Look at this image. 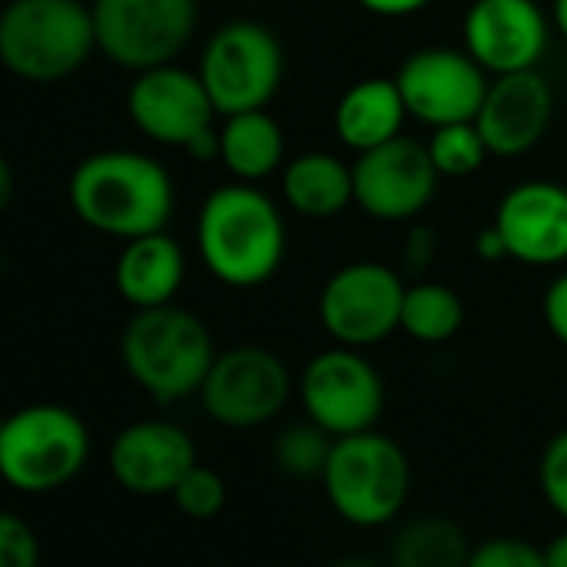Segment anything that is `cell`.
Here are the masks:
<instances>
[{
    "label": "cell",
    "mask_w": 567,
    "mask_h": 567,
    "mask_svg": "<svg viewBox=\"0 0 567 567\" xmlns=\"http://www.w3.org/2000/svg\"><path fill=\"white\" fill-rule=\"evenodd\" d=\"M94 51V14L84 0H11L0 11V64L21 81H64Z\"/></svg>",
    "instance_id": "cell-4"
},
{
    "label": "cell",
    "mask_w": 567,
    "mask_h": 567,
    "mask_svg": "<svg viewBox=\"0 0 567 567\" xmlns=\"http://www.w3.org/2000/svg\"><path fill=\"white\" fill-rule=\"evenodd\" d=\"M554 121V87L540 71L491 78L487 97L474 117L491 157H520L534 151Z\"/></svg>",
    "instance_id": "cell-18"
},
{
    "label": "cell",
    "mask_w": 567,
    "mask_h": 567,
    "mask_svg": "<svg viewBox=\"0 0 567 567\" xmlns=\"http://www.w3.org/2000/svg\"><path fill=\"white\" fill-rule=\"evenodd\" d=\"M171 501L177 504L181 514L194 517V520H210L224 511L227 504V484L224 477L214 471V467H204V464H194L181 481L177 487L171 491Z\"/></svg>",
    "instance_id": "cell-27"
},
{
    "label": "cell",
    "mask_w": 567,
    "mask_h": 567,
    "mask_svg": "<svg viewBox=\"0 0 567 567\" xmlns=\"http://www.w3.org/2000/svg\"><path fill=\"white\" fill-rule=\"evenodd\" d=\"M194 161H200V164H210V161H220V134H217V127H210V131H204V134H197L187 147H184Z\"/></svg>",
    "instance_id": "cell-35"
},
{
    "label": "cell",
    "mask_w": 567,
    "mask_h": 567,
    "mask_svg": "<svg viewBox=\"0 0 567 567\" xmlns=\"http://www.w3.org/2000/svg\"><path fill=\"white\" fill-rule=\"evenodd\" d=\"M68 197L91 230L117 240L167 230L174 217V181L161 161L141 151L84 157L68 181Z\"/></svg>",
    "instance_id": "cell-2"
},
{
    "label": "cell",
    "mask_w": 567,
    "mask_h": 567,
    "mask_svg": "<svg viewBox=\"0 0 567 567\" xmlns=\"http://www.w3.org/2000/svg\"><path fill=\"white\" fill-rule=\"evenodd\" d=\"M217 134H220V164L234 181L264 184L288 164L284 127L267 107L220 117Z\"/></svg>",
    "instance_id": "cell-22"
},
{
    "label": "cell",
    "mask_w": 567,
    "mask_h": 567,
    "mask_svg": "<svg viewBox=\"0 0 567 567\" xmlns=\"http://www.w3.org/2000/svg\"><path fill=\"white\" fill-rule=\"evenodd\" d=\"M127 117L154 144L184 151L197 134L214 127L217 107L200 74L171 61L134 74L127 91Z\"/></svg>",
    "instance_id": "cell-15"
},
{
    "label": "cell",
    "mask_w": 567,
    "mask_h": 567,
    "mask_svg": "<svg viewBox=\"0 0 567 567\" xmlns=\"http://www.w3.org/2000/svg\"><path fill=\"white\" fill-rule=\"evenodd\" d=\"M331 567H384V564L374 560V557H368V554H344V557H338Z\"/></svg>",
    "instance_id": "cell-39"
},
{
    "label": "cell",
    "mask_w": 567,
    "mask_h": 567,
    "mask_svg": "<svg viewBox=\"0 0 567 567\" xmlns=\"http://www.w3.org/2000/svg\"><path fill=\"white\" fill-rule=\"evenodd\" d=\"M467 554V534L441 514H421L401 524L391 540V567H464Z\"/></svg>",
    "instance_id": "cell-23"
},
{
    "label": "cell",
    "mask_w": 567,
    "mask_h": 567,
    "mask_svg": "<svg viewBox=\"0 0 567 567\" xmlns=\"http://www.w3.org/2000/svg\"><path fill=\"white\" fill-rule=\"evenodd\" d=\"M354 171V204L378 224H411L437 197L441 174L431 164L424 144L411 137H394L374 151L358 154Z\"/></svg>",
    "instance_id": "cell-12"
},
{
    "label": "cell",
    "mask_w": 567,
    "mask_h": 567,
    "mask_svg": "<svg viewBox=\"0 0 567 567\" xmlns=\"http://www.w3.org/2000/svg\"><path fill=\"white\" fill-rule=\"evenodd\" d=\"M331 444H334V437L305 417V421H295L277 431V437L270 444V457L280 467V474H288L295 481H315V477L321 481Z\"/></svg>",
    "instance_id": "cell-25"
},
{
    "label": "cell",
    "mask_w": 567,
    "mask_h": 567,
    "mask_svg": "<svg viewBox=\"0 0 567 567\" xmlns=\"http://www.w3.org/2000/svg\"><path fill=\"white\" fill-rule=\"evenodd\" d=\"M197 74L217 107V117L264 111L284 84V44L260 21H227L207 38Z\"/></svg>",
    "instance_id": "cell-7"
},
{
    "label": "cell",
    "mask_w": 567,
    "mask_h": 567,
    "mask_svg": "<svg viewBox=\"0 0 567 567\" xmlns=\"http://www.w3.org/2000/svg\"><path fill=\"white\" fill-rule=\"evenodd\" d=\"M295 394L291 368L260 344L227 348L214 358L197 398L204 414L230 431H254L280 417Z\"/></svg>",
    "instance_id": "cell-9"
},
{
    "label": "cell",
    "mask_w": 567,
    "mask_h": 567,
    "mask_svg": "<svg viewBox=\"0 0 567 567\" xmlns=\"http://www.w3.org/2000/svg\"><path fill=\"white\" fill-rule=\"evenodd\" d=\"M550 24H554V34H560L567 44V0H550Z\"/></svg>",
    "instance_id": "cell-38"
},
{
    "label": "cell",
    "mask_w": 567,
    "mask_h": 567,
    "mask_svg": "<svg viewBox=\"0 0 567 567\" xmlns=\"http://www.w3.org/2000/svg\"><path fill=\"white\" fill-rule=\"evenodd\" d=\"M214 358L207 324L177 305L134 311L121 334L124 371L157 404H177L197 394Z\"/></svg>",
    "instance_id": "cell-3"
},
{
    "label": "cell",
    "mask_w": 567,
    "mask_h": 567,
    "mask_svg": "<svg viewBox=\"0 0 567 567\" xmlns=\"http://www.w3.org/2000/svg\"><path fill=\"white\" fill-rule=\"evenodd\" d=\"M544 560L547 567H567V527L544 544Z\"/></svg>",
    "instance_id": "cell-36"
},
{
    "label": "cell",
    "mask_w": 567,
    "mask_h": 567,
    "mask_svg": "<svg viewBox=\"0 0 567 567\" xmlns=\"http://www.w3.org/2000/svg\"><path fill=\"white\" fill-rule=\"evenodd\" d=\"M280 197L305 220H334L354 204V171L331 151H305L280 167Z\"/></svg>",
    "instance_id": "cell-21"
},
{
    "label": "cell",
    "mask_w": 567,
    "mask_h": 567,
    "mask_svg": "<svg viewBox=\"0 0 567 567\" xmlns=\"http://www.w3.org/2000/svg\"><path fill=\"white\" fill-rule=\"evenodd\" d=\"M550 34V11L537 0H471L461 21V48L491 78L537 71Z\"/></svg>",
    "instance_id": "cell-14"
},
{
    "label": "cell",
    "mask_w": 567,
    "mask_h": 567,
    "mask_svg": "<svg viewBox=\"0 0 567 567\" xmlns=\"http://www.w3.org/2000/svg\"><path fill=\"white\" fill-rule=\"evenodd\" d=\"M474 254H477L481 260H487V264H497V260L507 257L504 237H501V230H497L494 224L484 227V230H477V237H474Z\"/></svg>",
    "instance_id": "cell-34"
},
{
    "label": "cell",
    "mask_w": 567,
    "mask_h": 567,
    "mask_svg": "<svg viewBox=\"0 0 567 567\" xmlns=\"http://www.w3.org/2000/svg\"><path fill=\"white\" fill-rule=\"evenodd\" d=\"M358 4L384 21H398V18H414L421 11H427L434 0H358Z\"/></svg>",
    "instance_id": "cell-33"
},
{
    "label": "cell",
    "mask_w": 567,
    "mask_h": 567,
    "mask_svg": "<svg viewBox=\"0 0 567 567\" xmlns=\"http://www.w3.org/2000/svg\"><path fill=\"white\" fill-rule=\"evenodd\" d=\"M4 421H8V417H4V414H0V434H4Z\"/></svg>",
    "instance_id": "cell-40"
},
{
    "label": "cell",
    "mask_w": 567,
    "mask_h": 567,
    "mask_svg": "<svg viewBox=\"0 0 567 567\" xmlns=\"http://www.w3.org/2000/svg\"><path fill=\"white\" fill-rule=\"evenodd\" d=\"M434 260H437V230L427 224H411L401 247V270L424 274Z\"/></svg>",
    "instance_id": "cell-31"
},
{
    "label": "cell",
    "mask_w": 567,
    "mask_h": 567,
    "mask_svg": "<svg viewBox=\"0 0 567 567\" xmlns=\"http://www.w3.org/2000/svg\"><path fill=\"white\" fill-rule=\"evenodd\" d=\"M197 254L214 280L234 291H254L274 280L288 254V220L260 187L230 181L214 187L197 210Z\"/></svg>",
    "instance_id": "cell-1"
},
{
    "label": "cell",
    "mask_w": 567,
    "mask_h": 567,
    "mask_svg": "<svg viewBox=\"0 0 567 567\" xmlns=\"http://www.w3.org/2000/svg\"><path fill=\"white\" fill-rule=\"evenodd\" d=\"M564 184H567V181H564Z\"/></svg>",
    "instance_id": "cell-42"
},
{
    "label": "cell",
    "mask_w": 567,
    "mask_h": 567,
    "mask_svg": "<svg viewBox=\"0 0 567 567\" xmlns=\"http://www.w3.org/2000/svg\"><path fill=\"white\" fill-rule=\"evenodd\" d=\"M507 257L524 267L567 264V184L530 177L504 190L494 210Z\"/></svg>",
    "instance_id": "cell-16"
},
{
    "label": "cell",
    "mask_w": 567,
    "mask_h": 567,
    "mask_svg": "<svg viewBox=\"0 0 567 567\" xmlns=\"http://www.w3.org/2000/svg\"><path fill=\"white\" fill-rule=\"evenodd\" d=\"M404 107L424 127L474 121L491 74L464 48H421L404 58L394 74Z\"/></svg>",
    "instance_id": "cell-13"
},
{
    "label": "cell",
    "mask_w": 567,
    "mask_h": 567,
    "mask_svg": "<svg viewBox=\"0 0 567 567\" xmlns=\"http://www.w3.org/2000/svg\"><path fill=\"white\" fill-rule=\"evenodd\" d=\"M321 484L331 511L344 524L361 530L388 527L411 497V461L404 447L378 427L334 437Z\"/></svg>",
    "instance_id": "cell-5"
},
{
    "label": "cell",
    "mask_w": 567,
    "mask_h": 567,
    "mask_svg": "<svg viewBox=\"0 0 567 567\" xmlns=\"http://www.w3.org/2000/svg\"><path fill=\"white\" fill-rule=\"evenodd\" d=\"M194 464H197L194 437L181 424L161 417L127 424L124 431H117L107 451L111 477L124 491L141 497L171 494Z\"/></svg>",
    "instance_id": "cell-17"
},
{
    "label": "cell",
    "mask_w": 567,
    "mask_h": 567,
    "mask_svg": "<svg viewBox=\"0 0 567 567\" xmlns=\"http://www.w3.org/2000/svg\"><path fill=\"white\" fill-rule=\"evenodd\" d=\"M0 484H4V477H0Z\"/></svg>",
    "instance_id": "cell-41"
},
{
    "label": "cell",
    "mask_w": 567,
    "mask_h": 567,
    "mask_svg": "<svg viewBox=\"0 0 567 567\" xmlns=\"http://www.w3.org/2000/svg\"><path fill=\"white\" fill-rule=\"evenodd\" d=\"M537 484H540L547 507L560 520H567V427L557 431L544 444L540 461H537Z\"/></svg>",
    "instance_id": "cell-29"
},
{
    "label": "cell",
    "mask_w": 567,
    "mask_h": 567,
    "mask_svg": "<svg viewBox=\"0 0 567 567\" xmlns=\"http://www.w3.org/2000/svg\"><path fill=\"white\" fill-rule=\"evenodd\" d=\"M408 284L401 270L381 260L341 264L318 295V321L334 344L374 348L401 331V305Z\"/></svg>",
    "instance_id": "cell-10"
},
{
    "label": "cell",
    "mask_w": 567,
    "mask_h": 567,
    "mask_svg": "<svg viewBox=\"0 0 567 567\" xmlns=\"http://www.w3.org/2000/svg\"><path fill=\"white\" fill-rule=\"evenodd\" d=\"M14 171H11V164L0 157V214H4L8 207H11V200H14Z\"/></svg>",
    "instance_id": "cell-37"
},
{
    "label": "cell",
    "mask_w": 567,
    "mask_h": 567,
    "mask_svg": "<svg viewBox=\"0 0 567 567\" xmlns=\"http://www.w3.org/2000/svg\"><path fill=\"white\" fill-rule=\"evenodd\" d=\"M464 567H547V560L544 547L524 537H487L481 544H471Z\"/></svg>",
    "instance_id": "cell-28"
},
{
    "label": "cell",
    "mask_w": 567,
    "mask_h": 567,
    "mask_svg": "<svg viewBox=\"0 0 567 567\" xmlns=\"http://www.w3.org/2000/svg\"><path fill=\"white\" fill-rule=\"evenodd\" d=\"M305 417L331 437L374 431L384 414V378L358 348L334 344L315 354L298 381Z\"/></svg>",
    "instance_id": "cell-11"
},
{
    "label": "cell",
    "mask_w": 567,
    "mask_h": 567,
    "mask_svg": "<svg viewBox=\"0 0 567 567\" xmlns=\"http://www.w3.org/2000/svg\"><path fill=\"white\" fill-rule=\"evenodd\" d=\"M87 457L91 431L64 404H31L4 421L0 477L21 494H48L71 484Z\"/></svg>",
    "instance_id": "cell-6"
},
{
    "label": "cell",
    "mask_w": 567,
    "mask_h": 567,
    "mask_svg": "<svg viewBox=\"0 0 567 567\" xmlns=\"http://www.w3.org/2000/svg\"><path fill=\"white\" fill-rule=\"evenodd\" d=\"M408 107L394 78H364L334 104V137L351 154L374 151L404 134Z\"/></svg>",
    "instance_id": "cell-20"
},
{
    "label": "cell",
    "mask_w": 567,
    "mask_h": 567,
    "mask_svg": "<svg viewBox=\"0 0 567 567\" xmlns=\"http://www.w3.org/2000/svg\"><path fill=\"white\" fill-rule=\"evenodd\" d=\"M184 277H187L184 247L167 230L124 240V250L117 254L114 264L117 295L134 311L174 305L177 291L184 288Z\"/></svg>",
    "instance_id": "cell-19"
},
{
    "label": "cell",
    "mask_w": 567,
    "mask_h": 567,
    "mask_svg": "<svg viewBox=\"0 0 567 567\" xmlns=\"http://www.w3.org/2000/svg\"><path fill=\"white\" fill-rule=\"evenodd\" d=\"M424 147H427L431 164L437 167L441 177H471L491 157V151H487V144H484L474 121L431 127V137H427Z\"/></svg>",
    "instance_id": "cell-26"
},
{
    "label": "cell",
    "mask_w": 567,
    "mask_h": 567,
    "mask_svg": "<svg viewBox=\"0 0 567 567\" xmlns=\"http://www.w3.org/2000/svg\"><path fill=\"white\" fill-rule=\"evenodd\" d=\"M97 51L124 71L177 61L197 34V0H94Z\"/></svg>",
    "instance_id": "cell-8"
},
{
    "label": "cell",
    "mask_w": 567,
    "mask_h": 567,
    "mask_svg": "<svg viewBox=\"0 0 567 567\" xmlns=\"http://www.w3.org/2000/svg\"><path fill=\"white\" fill-rule=\"evenodd\" d=\"M464 328V301L441 280H414L404 291L401 331L417 344H447Z\"/></svg>",
    "instance_id": "cell-24"
},
{
    "label": "cell",
    "mask_w": 567,
    "mask_h": 567,
    "mask_svg": "<svg viewBox=\"0 0 567 567\" xmlns=\"http://www.w3.org/2000/svg\"><path fill=\"white\" fill-rule=\"evenodd\" d=\"M0 567H41V540L34 527L11 511H0Z\"/></svg>",
    "instance_id": "cell-30"
},
{
    "label": "cell",
    "mask_w": 567,
    "mask_h": 567,
    "mask_svg": "<svg viewBox=\"0 0 567 567\" xmlns=\"http://www.w3.org/2000/svg\"><path fill=\"white\" fill-rule=\"evenodd\" d=\"M540 315L550 331V338L567 348V267L547 284V291L540 298Z\"/></svg>",
    "instance_id": "cell-32"
}]
</instances>
